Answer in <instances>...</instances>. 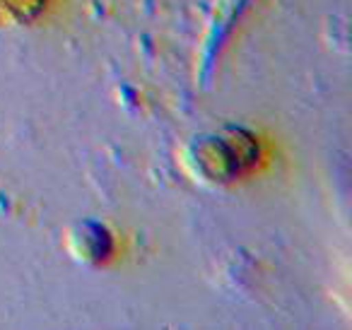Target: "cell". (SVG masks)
<instances>
[]
</instances>
